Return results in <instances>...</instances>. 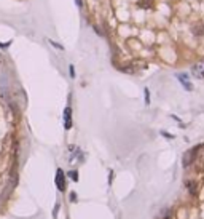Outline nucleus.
Returning <instances> with one entry per match:
<instances>
[{
  "label": "nucleus",
  "mask_w": 204,
  "mask_h": 219,
  "mask_svg": "<svg viewBox=\"0 0 204 219\" xmlns=\"http://www.w3.org/2000/svg\"><path fill=\"white\" fill-rule=\"evenodd\" d=\"M191 74L196 78H204V61H199L196 64H193L191 67Z\"/></svg>",
  "instance_id": "1"
},
{
  "label": "nucleus",
  "mask_w": 204,
  "mask_h": 219,
  "mask_svg": "<svg viewBox=\"0 0 204 219\" xmlns=\"http://www.w3.org/2000/svg\"><path fill=\"white\" fill-rule=\"evenodd\" d=\"M56 185H58L59 190H64V189H66V179H64L62 170H58V173H56Z\"/></svg>",
  "instance_id": "2"
},
{
  "label": "nucleus",
  "mask_w": 204,
  "mask_h": 219,
  "mask_svg": "<svg viewBox=\"0 0 204 219\" xmlns=\"http://www.w3.org/2000/svg\"><path fill=\"white\" fill-rule=\"evenodd\" d=\"M70 112H72V110H70V107H66V110H64V122H66V123H64V127H66V130H69V128L72 127Z\"/></svg>",
  "instance_id": "3"
},
{
  "label": "nucleus",
  "mask_w": 204,
  "mask_h": 219,
  "mask_svg": "<svg viewBox=\"0 0 204 219\" xmlns=\"http://www.w3.org/2000/svg\"><path fill=\"white\" fill-rule=\"evenodd\" d=\"M198 150V147H194V149H191V150H188L187 153L183 155V166H188L190 163H191V160H193V155H194V152Z\"/></svg>",
  "instance_id": "4"
},
{
  "label": "nucleus",
  "mask_w": 204,
  "mask_h": 219,
  "mask_svg": "<svg viewBox=\"0 0 204 219\" xmlns=\"http://www.w3.org/2000/svg\"><path fill=\"white\" fill-rule=\"evenodd\" d=\"M179 77V80H180V83L183 85V88L185 90H188V91H191L193 90V86H191V83L188 82V78L187 77H183V75H177Z\"/></svg>",
  "instance_id": "5"
},
{
  "label": "nucleus",
  "mask_w": 204,
  "mask_h": 219,
  "mask_svg": "<svg viewBox=\"0 0 204 219\" xmlns=\"http://www.w3.org/2000/svg\"><path fill=\"white\" fill-rule=\"evenodd\" d=\"M50 43L53 45L54 48H58V50H64V48H62V45H59V43H56V42H54V40H50Z\"/></svg>",
  "instance_id": "6"
},
{
  "label": "nucleus",
  "mask_w": 204,
  "mask_h": 219,
  "mask_svg": "<svg viewBox=\"0 0 204 219\" xmlns=\"http://www.w3.org/2000/svg\"><path fill=\"white\" fill-rule=\"evenodd\" d=\"M143 93H145V102L148 104V102H150V93H148V90H145Z\"/></svg>",
  "instance_id": "7"
},
{
  "label": "nucleus",
  "mask_w": 204,
  "mask_h": 219,
  "mask_svg": "<svg viewBox=\"0 0 204 219\" xmlns=\"http://www.w3.org/2000/svg\"><path fill=\"white\" fill-rule=\"evenodd\" d=\"M69 72H70V77H75V71H73V66H69Z\"/></svg>",
  "instance_id": "8"
},
{
  "label": "nucleus",
  "mask_w": 204,
  "mask_h": 219,
  "mask_svg": "<svg viewBox=\"0 0 204 219\" xmlns=\"http://www.w3.org/2000/svg\"><path fill=\"white\" fill-rule=\"evenodd\" d=\"M70 176H72V179H73V181H77V179H78V176H77V171H72V173H70Z\"/></svg>",
  "instance_id": "9"
}]
</instances>
